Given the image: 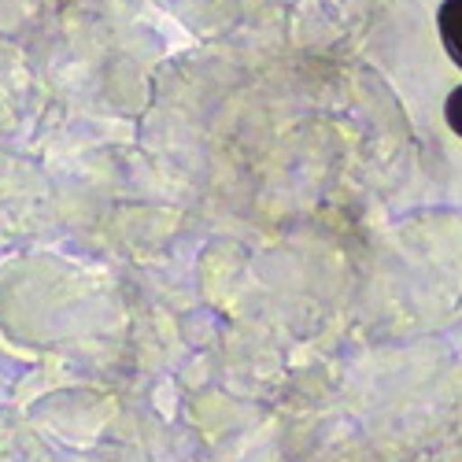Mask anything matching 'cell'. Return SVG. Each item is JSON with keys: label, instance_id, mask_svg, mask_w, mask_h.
I'll return each instance as SVG.
<instances>
[{"label": "cell", "instance_id": "cell-2", "mask_svg": "<svg viewBox=\"0 0 462 462\" xmlns=\"http://www.w3.org/2000/svg\"><path fill=\"white\" fill-rule=\"evenodd\" d=\"M444 119H448V126L462 137V86L451 89V97L444 100Z\"/></svg>", "mask_w": 462, "mask_h": 462}, {"label": "cell", "instance_id": "cell-1", "mask_svg": "<svg viewBox=\"0 0 462 462\" xmlns=\"http://www.w3.org/2000/svg\"><path fill=\"white\" fill-rule=\"evenodd\" d=\"M437 30L455 67H462V0H444L437 12Z\"/></svg>", "mask_w": 462, "mask_h": 462}]
</instances>
